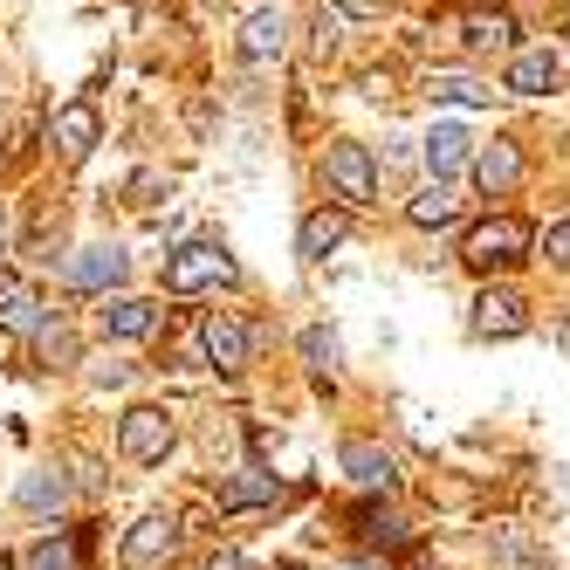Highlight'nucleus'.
<instances>
[{"label": "nucleus", "mask_w": 570, "mask_h": 570, "mask_svg": "<svg viewBox=\"0 0 570 570\" xmlns=\"http://www.w3.org/2000/svg\"><path fill=\"white\" fill-rule=\"evenodd\" d=\"M282 49H289V14H282V8L248 14V28H240V56H248V62H275Z\"/></svg>", "instance_id": "obj_8"}, {"label": "nucleus", "mask_w": 570, "mask_h": 570, "mask_svg": "<svg viewBox=\"0 0 570 570\" xmlns=\"http://www.w3.org/2000/svg\"><path fill=\"white\" fill-rule=\"evenodd\" d=\"M563 337H570V331H563Z\"/></svg>", "instance_id": "obj_34"}, {"label": "nucleus", "mask_w": 570, "mask_h": 570, "mask_svg": "<svg viewBox=\"0 0 570 570\" xmlns=\"http://www.w3.org/2000/svg\"><path fill=\"white\" fill-rule=\"evenodd\" d=\"M303 357L316 364V372H331V364H337V337H331V331L316 323V331H303Z\"/></svg>", "instance_id": "obj_25"}, {"label": "nucleus", "mask_w": 570, "mask_h": 570, "mask_svg": "<svg viewBox=\"0 0 570 570\" xmlns=\"http://www.w3.org/2000/svg\"><path fill=\"white\" fill-rule=\"evenodd\" d=\"M344 468H351V481H364V488H392V454L385 446H344Z\"/></svg>", "instance_id": "obj_22"}, {"label": "nucleus", "mask_w": 570, "mask_h": 570, "mask_svg": "<svg viewBox=\"0 0 570 570\" xmlns=\"http://www.w3.org/2000/svg\"><path fill=\"white\" fill-rule=\"evenodd\" d=\"M76 550H83L76 537H42V543L21 557V570H76Z\"/></svg>", "instance_id": "obj_23"}, {"label": "nucleus", "mask_w": 570, "mask_h": 570, "mask_svg": "<svg viewBox=\"0 0 570 570\" xmlns=\"http://www.w3.org/2000/svg\"><path fill=\"white\" fill-rule=\"evenodd\" d=\"M0 570H14V563H8V557H0Z\"/></svg>", "instance_id": "obj_32"}, {"label": "nucleus", "mask_w": 570, "mask_h": 570, "mask_svg": "<svg viewBox=\"0 0 570 570\" xmlns=\"http://www.w3.org/2000/svg\"><path fill=\"white\" fill-rule=\"evenodd\" d=\"M90 379H97V385H125V379H131V364H97Z\"/></svg>", "instance_id": "obj_27"}, {"label": "nucleus", "mask_w": 570, "mask_h": 570, "mask_svg": "<svg viewBox=\"0 0 570 570\" xmlns=\"http://www.w3.org/2000/svg\"><path fill=\"white\" fill-rule=\"evenodd\" d=\"M474 179H481V193H509V186L522 179V151H515V145H488V151L474 158Z\"/></svg>", "instance_id": "obj_17"}, {"label": "nucleus", "mask_w": 570, "mask_h": 570, "mask_svg": "<svg viewBox=\"0 0 570 570\" xmlns=\"http://www.w3.org/2000/svg\"><path fill=\"white\" fill-rule=\"evenodd\" d=\"M357 537H372V543H405V522L385 515V509H357Z\"/></svg>", "instance_id": "obj_24"}, {"label": "nucleus", "mask_w": 570, "mask_h": 570, "mask_svg": "<svg viewBox=\"0 0 570 570\" xmlns=\"http://www.w3.org/2000/svg\"><path fill=\"white\" fill-rule=\"evenodd\" d=\"M557 83H563V69H557L550 49H522V56L509 62V90H515V97H550Z\"/></svg>", "instance_id": "obj_11"}, {"label": "nucleus", "mask_w": 570, "mask_h": 570, "mask_svg": "<svg viewBox=\"0 0 570 570\" xmlns=\"http://www.w3.org/2000/svg\"><path fill=\"white\" fill-rule=\"evenodd\" d=\"M97 131H104V125H97V110H90V104H62V110H56V125H49V138H56L62 158H83V151L97 145Z\"/></svg>", "instance_id": "obj_13"}, {"label": "nucleus", "mask_w": 570, "mask_h": 570, "mask_svg": "<svg viewBox=\"0 0 570 570\" xmlns=\"http://www.w3.org/2000/svg\"><path fill=\"white\" fill-rule=\"evenodd\" d=\"M426 97H433V104H468V110L495 104V90H488V83H474V76H461V69H440L433 83H426Z\"/></svg>", "instance_id": "obj_19"}, {"label": "nucleus", "mask_w": 570, "mask_h": 570, "mask_svg": "<svg viewBox=\"0 0 570 570\" xmlns=\"http://www.w3.org/2000/svg\"><path fill=\"white\" fill-rule=\"evenodd\" d=\"M275 502H282V481L262 468H240L220 481V509H275Z\"/></svg>", "instance_id": "obj_12"}, {"label": "nucleus", "mask_w": 570, "mask_h": 570, "mask_svg": "<svg viewBox=\"0 0 570 570\" xmlns=\"http://www.w3.org/2000/svg\"><path fill=\"white\" fill-rule=\"evenodd\" d=\"M461 42L468 49H509L515 42V14L509 8H468L461 14Z\"/></svg>", "instance_id": "obj_15"}, {"label": "nucleus", "mask_w": 570, "mask_h": 570, "mask_svg": "<svg viewBox=\"0 0 570 570\" xmlns=\"http://www.w3.org/2000/svg\"><path fill=\"white\" fill-rule=\"evenodd\" d=\"M543 255H550L557 268H570V220H557V227H550V240H543Z\"/></svg>", "instance_id": "obj_26"}, {"label": "nucleus", "mask_w": 570, "mask_h": 570, "mask_svg": "<svg viewBox=\"0 0 570 570\" xmlns=\"http://www.w3.org/2000/svg\"><path fill=\"white\" fill-rule=\"evenodd\" d=\"M529 331V303L515 289H481L474 296V337H522Z\"/></svg>", "instance_id": "obj_6"}, {"label": "nucleus", "mask_w": 570, "mask_h": 570, "mask_svg": "<svg viewBox=\"0 0 570 570\" xmlns=\"http://www.w3.org/2000/svg\"><path fill=\"white\" fill-rule=\"evenodd\" d=\"M214 282H234V262L214 248V240H193V248H179L166 262V289L173 296H199V289H214Z\"/></svg>", "instance_id": "obj_3"}, {"label": "nucleus", "mask_w": 570, "mask_h": 570, "mask_svg": "<svg viewBox=\"0 0 570 570\" xmlns=\"http://www.w3.org/2000/svg\"><path fill=\"white\" fill-rule=\"evenodd\" d=\"M21 509L62 515V509H69V481H62V474H28V481H21Z\"/></svg>", "instance_id": "obj_21"}, {"label": "nucleus", "mask_w": 570, "mask_h": 570, "mask_svg": "<svg viewBox=\"0 0 570 570\" xmlns=\"http://www.w3.org/2000/svg\"><path fill=\"white\" fill-rule=\"evenodd\" d=\"M468 158H474V138H468L461 125H433V131H426V166H433V179H440V186L454 179Z\"/></svg>", "instance_id": "obj_14"}, {"label": "nucleus", "mask_w": 570, "mask_h": 570, "mask_svg": "<svg viewBox=\"0 0 570 570\" xmlns=\"http://www.w3.org/2000/svg\"><path fill=\"white\" fill-rule=\"evenodd\" d=\"M199 344H207V357L220 364V372H240V364H248V351H255V331H248L234 309H214L207 331H199Z\"/></svg>", "instance_id": "obj_5"}, {"label": "nucleus", "mask_w": 570, "mask_h": 570, "mask_svg": "<svg viewBox=\"0 0 570 570\" xmlns=\"http://www.w3.org/2000/svg\"><path fill=\"white\" fill-rule=\"evenodd\" d=\"M282 570H296V563H282Z\"/></svg>", "instance_id": "obj_33"}, {"label": "nucleus", "mask_w": 570, "mask_h": 570, "mask_svg": "<svg viewBox=\"0 0 570 570\" xmlns=\"http://www.w3.org/2000/svg\"><path fill=\"white\" fill-rule=\"evenodd\" d=\"M158 323H166V309L145 303V296H110V303H104V331H110V337H151Z\"/></svg>", "instance_id": "obj_10"}, {"label": "nucleus", "mask_w": 570, "mask_h": 570, "mask_svg": "<svg viewBox=\"0 0 570 570\" xmlns=\"http://www.w3.org/2000/svg\"><path fill=\"white\" fill-rule=\"evenodd\" d=\"M0 331H42V296L14 282V289H0Z\"/></svg>", "instance_id": "obj_20"}, {"label": "nucleus", "mask_w": 570, "mask_h": 570, "mask_svg": "<svg viewBox=\"0 0 570 570\" xmlns=\"http://www.w3.org/2000/svg\"><path fill=\"white\" fill-rule=\"evenodd\" d=\"M199 570H240V550H214V557L199 563Z\"/></svg>", "instance_id": "obj_29"}, {"label": "nucleus", "mask_w": 570, "mask_h": 570, "mask_svg": "<svg viewBox=\"0 0 570 570\" xmlns=\"http://www.w3.org/2000/svg\"><path fill=\"white\" fill-rule=\"evenodd\" d=\"M337 570H379V563H337Z\"/></svg>", "instance_id": "obj_31"}, {"label": "nucleus", "mask_w": 570, "mask_h": 570, "mask_svg": "<svg viewBox=\"0 0 570 570\" xmlns=\"http://www.w3.org/2000/svg\"><path fill=\"white\" fill-rule=\"evenodd\" d=\"M173 550H179V522H173V515H145L131 537H125V563H131V570H158Z\"/></svg>", "instance_id": "obj_7"}, {"label": "nucleus", "mask_w": 570, "mask_h": 570, "mask_svg": "<svg viewBox=\"0 0 570 570\" xmlns=\"http://www.w3.org/2000/svg\"><path fill=\"white\" fill-rule=\"evenodd\" d=\"M131 275V255H117V248H83L69 262V289H117V282Z\"/></svg>", "instance_id": "obj_9"}, {"label": "nucleus", "mask_w": 570, "mask_h": 570, "mask_svg": "<svg viewBox=\"0 0 570 570\" xmlns=\"http://www.w3.org/2000/svg\"><path fill=\"white\" fill-rule=\"evenodd\" d=\"M0 248H8V207H0Z\"/></svg>", "instance_id": "obj_30"}, {"label": "nucleus", "mask_w": 570, "mask_h": 570, "mask_svg": "<svg viewBox=\"0 0 570 570\" xmlns=\"http://www.w3.org/2000/svg\"><path fill=\"white\" fill-rule=\"evenodd\" d=\"M323 179H331V193L344 199V207H372V199H379V166H372V151H364V145H331Z\"/></svg>", "instance_id": "obj_2"}, {"label": "nucleus", "mask_w": 570, "mask_h": 570, "mask_svg": "<svg viewBox=\"0 0 570 570\" xmlns=\"http://www.w3.org/2000/svg\"><path fill=\"white\" fill-rule=\"evenodd\" d=\"M337 8H344V14H385L392 0H337Z\"/></svg>", "instance_id": "obj_28"}, {"label": "nucleus", "mask_w": 570, "mask_h": 570, "mask_svg": "<svg viewBox=\"0 0 570 570\" xmlns=\"http://www.w3.org/2000/svg\"><path fill=\"white\" fill-rule=\"evenodd\" d=\"M344 234H351V220H344V214L316 207V214L303 220V234H296V248H303V262H323L331 248H344Z\"/></svg>", "instance_id": "obj_16"}, {"label": "nucleus", "mask_w": 570, "mask_h": 570, "mask_svg": "<svg viewBox=\"0 0 570 570\" xmlns=\"http://www.w3.org/2000/svg\"><path fill=\"white\" fill-rule=\"evenodd\" d=\"M173 420L158 413V405H131L125 413V426H117V446H125V461H138V468H151V461H166L173 454Z\"/></svg>", "instance_id": "obj_4"}, {"label": "nucleus", "mask_w": 570, "mask_h": 570, "mask_svg": "<svg viewBox=\"0 0 570 570\" xmlns=\"http://www.w3.org/2000/svg\"><path fill=\"white\" fill-rule=\"evenodd\" d=\"M522 255H529V220H515V214L481 220V227L468 234V248H461V262H468L474 275H488V268H515Z\"/></svg>", "instance_id": "obj_1"}, {"label": "nucleus", "mask_w": 570, "mask_h": 570, "mask_svg": "<svg viewBox=\"0 0 570 570\" xmlns=\"http://www.w3.org/2000/svg\"><path fill=\"white\" fill-rule=\"evenodd\" d=\"M405 220H413V227H454L461 220V199H454V186H426L420 199H413V207H405Z\"/></svg>", "instance_id": "obj_18"}]
</instances>
